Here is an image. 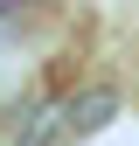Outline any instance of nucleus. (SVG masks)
<instances>
[{"instance_id":"f257e3e1","label":"nucleus","mask_w":139,"mask_h":146,"mask_svg":"<svg viewBox=\"0 0 139 146\" xmlns=\"http://www.w3.org/2000/svg\"><path fill=\"white\" fill-rule=\"evenodd\" d=\"M111 111H118L111 90H83V98H70V132H91V125H104Z\"/></svg>"},{"instance_id":"f03ea898","label":"nucleus","mask_w":139,"mask_h":146,"mask_svg":"<svg viewBox=\"0 0 139 146\" xmlns=\"http://www.w3.org/2000/svg\"><path fill=\"white\" fill-rule=\"evenodd\" d=\"M56 132H70V104H42V111H35V125L21 132V146H49Z\"/></svg>"}]
</instances>
